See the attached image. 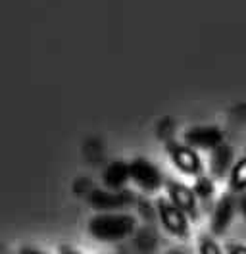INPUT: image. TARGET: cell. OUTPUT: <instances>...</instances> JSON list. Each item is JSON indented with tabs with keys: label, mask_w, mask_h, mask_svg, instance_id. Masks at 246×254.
Instances as JSON below:
<instances>
[{
	"label": "cell",
	"mask_w": 246,
	"mask_h": 254,
	"mask_svg": "<svg viewBox=\"0 0 246 254\" xmlns=\"http://www.w3.org/2000/svg\"><path fill=\"white\" fill-rule=\"evenodd\" d=\"M137 227V220L129 214H98L89 222V233L98 241H122Z\"/></svg>",
	"instance_id": "6da1fadb"
},
{
	"label": "cell",
	"mask_w": 246,
	"mask_h": 254,
	"mask_svg": "<svg viewBox=\"0 0 246 254\" xmlns=\"http://www.w3.org/2000/svg\"><path fill=\"white\" fill-rule=\"evenodd\" d=\"M156 208H158L160 222L166 227V231H169L175 237H188L190 227H188V218L184 212H181L171 200H166V198H160L156 202Z\"/></svg>",
	"instance_id": "7a4b0ae2"
},
{
	"label": "cell",
	"mask_w": 246,
	"mask_h": 254,
	"mask_svg": "<svg viewBox=\"0 0 246 254\" xmlns=\"http://www.w3.org/2000/svg\"><path fill=\"white\" fill-rule=\"evenodd\" d=\"M129 175L140 189L148 190V192L158 190L164 183L160 170L154 166L152 162H148L144 158H137L129 164Z\"/></svg>",
	"instance_id": "3957f363"
},
{
	"label": "cell",
	"mask_w": 246,
	"mask_h": 254,
	"mask_svg": "<svg viewBox=\"0 0 246 254\" xmlns=\"http://www.w3.org/2000/svg\"><path fill=\"white\" fill-rule=\"evenodd\" d=\"M169 154L173 164L186 175H198L202 172V160L196 154V150H192V146H183V144L171 143L168 146Z\"/></svg>",
	"instance_id": "277c9868"
},
{
	"label": "cell",
	"mask_w": 246,
	"mask_h": 254,
	"mask_svg": "<svg viewBox=\"0 0 246 254\" xmlns=\"http://www.w3.org/2000/svg\"><path fill=\"white\" fill-rule=\"evenodd\" d=\"M184 141L188 146H198V148H212L223 144V131L214 126H200L192 127L184 133Z\"/></svg>",
	"instance_id": "5b68a950"
},
{
	"label": "cell",
	"mask_w": 246,
	"mask_h": 254,
	"mask_svg": "<svg viewBox=\"0 0 246 254\" xmlns=\"http://www.w3.org/2000/svg\"><path fill=\"white\" fill-rule=\"evenodd\" d=\"M168 194L169 200L186 216H190V218L198 216L196 214V194L190 187L177 183V181H168Z\"/></svg>",
	"instance_id": "8992f818"
},
{
	"label": "cell",
	"mask_w": 246,
	"mask_h": 254,
	"mask_svg": "<svg viewBox=\"0 0 246 254\" xmlns=\"http://www.w3.org/2000/svg\"><path fill=\"white\" fill-rule=\"evenodd\" d=\"M133 200V194L129 190H92L89 196V202L92 208L96 210H118V208H125Z\"/></svg>",
	"instance_id": "52a82bcc"
},
{
	"label": "cell",
	"mask_w": 246,
	"mask_h": 254,
	"mask_svg": "<svg viewBox=\"0 0 246 254\" xmlns=\"http://www.w3.org/2000/svg\"><path fill=\"white\" fill-rule=\"evenodd\" d=\"M235 208H237V200L225 194L214 210V216H212V233L214 235H223L227 231V227L233 222V216H235Z\"/></svg>",
	"instance_id": "ba28073f"
},
{
	"label": "cell",
	"mask_w": 246,
	"mask_h": 254,
	"mask_svg": "<svg viewBox=\"0 0 246 254\" xmlns=\"http://www.w3.org/2000/svg\"><path fill=\"white\" fill-rule=\"evenodd\" d=\"M231 164H233V150L229 144H219L212 150V158H210V170L214 177H223L229 172Z\"/></svg>",
	"instance_id": "9c48e42d"
},
{
	"label": "cell",
	"mask_w": 246,
	"mask_h": 254,
	"mask_svg": "<svg viewBox=\"0 0 246 254\" xmlns=\"http://www.w3.org/2000/svg\"><path fill=\"white\" fill-rule=\"evenodd\" d=\"M129 177H131L129 175V164L118 160V162H112L106 168V172H104V183H106L108 189L118 190L127 183Z\"/></svg>",
	"instance_id": "30bf717a"
},
{
	"label": "cell",
	"mask_w": 246,
	"mask_h": 254,
	"mask_svg": "<svg viewBox=\"0 0 246 254\" xmlns=\"http://www.w3.org/2000/svg\"><path fill=\"white\" fill-rule=\"evenodd\" d=\"M231 189L246 190V156L239 160L231 170Z\"/></svg>",
	"instance_id": "8fae6325"
},
{
	"label": "cell",
	"mask_w": 246,
	"mask_h": 254,
	"mask_svg": "<svg viewBox=\"0 0 246 254\" xmlns=\"http://www.w3.org/2000/svg\"><path fill=\"white\" fill-rule=\"evenodd\" d=\"M194 194H196V198H212V194H214V181H212V177H198V181L194 183Z\"/></svg>",
	"instance_id": "7c38bea8"
},
{
	"label": "cell",
	"mask_w": 246,
	"mask_h": 254,
	"mask_svg": "<svg viewBox=\"0 0 246 254\" xmlns=\"http://www.w3.org/2000/svg\"><path fill=\"white\" fill-rule=\"evenodd\" d=\"M198 253L200 254H223V251H221V247L215 243L214 237L204 235V237H200Z\"/></svg>",
	"instance_id": "4fadbf2b"
},
{
	"label": "cell",
	"mask_w": 246,
	"mask_h": 254,
	"mask_svg": "<svg viewBox=\"0 0 246 254\" xmlns=\"http://www.w3.org/2000/svg\"><path fill=\"white\" fill-rule=\"evenodd\" d=\"M137 245L144 251V253H152L154 247H156V239L150 237L146 231H142V233L137 237Z\"/></svg>",
	"instance_id": "5bb4252c"
},
{
	"label": "cell",
	"mask_w": 246,
	"mask_h": 254,
	"mask_svg": "<svg viewBox=\"0 0 246 254\" xmlns=\"http://www.w3.org/2000/svg\"><path fill=\"white\" fill-rule=\"evenodd\" d=\"M225 254H246V245H243V243H229L225 247Z\"/></svg>",
	"instance_id": "9a60e30c"
},
{
	"label": "cell",
	"mask_w": 246,
	"mask_h": 254,
	"mask_svg": "<svg viewBox=\"0 0 246 254\" xmlns=\"http://www.w3.org/2000/svg\"><path fill=\"white\" fill-rule=\"evenodd\" d=\"M19 254H48V253L39 251V249H31V247H23V249L19 251Z\"/></svg>",
	"instance_id": "2e32d148"
},
{
	"label": "cell",
	"mask_w": 246,
	"mask_h": 254,
	"mask_svg": "<svg viewBox=\"0 0 246 254\" xmlns=\"http://www.w3.org/2000/svg\"><path fill=\"white\" fill-rule=\"evenodd\" d=\"M239 208H241V212H243V216H245V220H246V194L241 196V200H239Z\"/></svg>",
	"instance_id": "e0dca14e"
},
{
	"label": "cell",
	"mask_w": 246,
	"mask_h": 254,
	"mask_svg": "<svg viewBox=\"0 0 246 254\" xmlns=\"http://www.w3.org/2000/svg\"><path fill=\"white\" fill-rule=\"evenodd\" d=\"M62 254H81V253H77V251H73V249H69V247H62Z\"/></svg>",
	"instance_id": "ac0fdd59"
},
{
	"label": "cell",
	"mask_w": 246,
	"mask_h": 254,
	"mask_svg": "<svg viewBox=\"0 0 246 254\" xmlns=\"http://www.w3.org/2000/svg\"><path fill=\"white\" fill-rule=\"evenodd\" d=\"M166 254H184L183 251H177V249H173V251H168Z\"/></svg>",
	"instance_id": "d6986e66"
}]
</instances>
